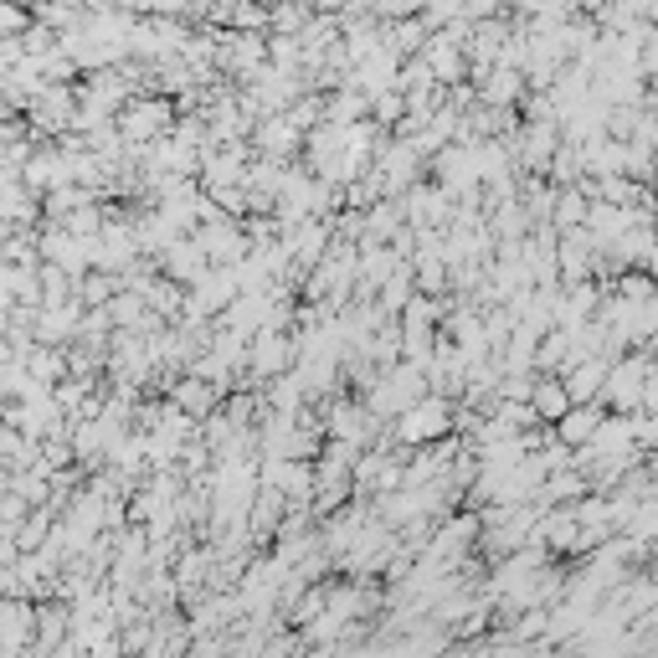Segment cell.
Wrapping results in <instances>:
<instances>
[{"instance_id": "cell-1", "label": "cell", "mask_w": 658, "mask_h": 658, "mask_svg": "<svg viewBox=\"0 0 658 658\" xmlns=\"http://www.w3.org/2000/svg\"><path fill=\"white\" fill-rule=\"evenodd\" d=\"M597 427H602V407H581V412L571 407V412L561 417V448H566V443H581V448H587Z\"/></svg>"}, {"instance_id": "cell-2", "label": "cell", "mask_w": 658, "mask_h": 658, "mask_svg": "<svg viewBox=\"0 0 658 658\" xmlns=\"http://www.w3.org/2000/svg\"><path fill=\"white\" fill-rule=\"evenodd\" d=\"M448 427V412H443V401H422V407H417V417H407V422H401V432H407V437H432V432H443Z\"/></svg>"}]
</instances>
